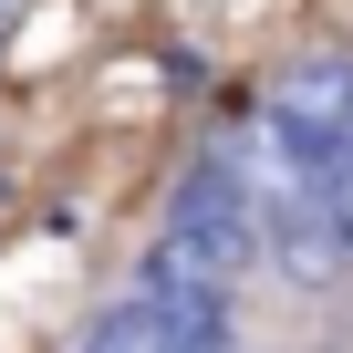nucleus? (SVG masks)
I'll return each mask as SVG.
<instances>
[{"mask_svg":"<svg viewBox=\"0 0 353 353\" xmlns=\"http://www.w3.org/2000/svg\"><path fill=\"white\" fill-rule=\"evenodd\" d=\"M135 301L166 322V353H239V312H229V291L166 270L156 250H145V270H135Z\"/></svg>","mask_w":353,"mask_h":353,"instance_id":"nucleus-2","label":"nucleus"},{"mask_svg":"<svg viewBox=\"0 0 353 353\" xmlns=\"http://www.w3.org/2000/svg\"><path fill=\"white\" fill-rule=\"evenodd\" d=\"M156 260H166V270H188V281H219V291L260 260V208H250V176H239V156H229V145H219V156H198L188 176H176Z\"/></svg>","mask_w":353,"mask_h":353,"instance_id":"nucleus-1","label":"nucleus"},{"mask_svg":"<svg viewBox=\"0 0 353 353\" xmlns=\"http://www.w3.org/2000/svg\"><path fill=\"white\" fill-rule=\"evenodd\" d=\"M11 11H21V0H0V32H11Z\"/></svg>","mask_w":353,"mask_h":353,"instance_id":"nucleus-3","label":"nucleus"}]
</instances>
